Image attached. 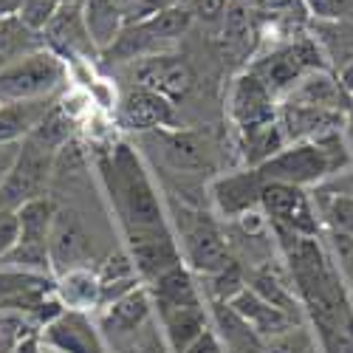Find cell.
I'll use <instances>...</instances> for the list:
<instances>
[{
  "mask_svg": "<svg viewBox=\"0 0 353 353\" xmlns=\"http://www.w3.org/2000/svg\"><path fill=\"white\" fill-rule=\"evenodd\" d=\"M82 17L97 51H108L125 28V14L116 0H82Z\"/></svg>",
  "mask_w": 353,
  "mask_h": 353,
  "instance_id": "obj_25",
  "label": "cell"
},
{
  "mask_svg": "<svg viewBox=\"0 0 353 353\" xmlns=\"http://www.w3.org/2000/svg\"><path fill=\"white\" fill-rule=\"evenodd\" d=\"M54 99L43 102H6L0 105V144H17L37 128Z\"/></svg>",
  "mask_w": 353,
  "mask_h": 353,
  "instance_id": "obj_26",
  "label": "cell"
},
{
  "mask_svg": "<svg viewBox=\"0 0 353 353\" xmlns=\"http://www.w3.org/2000/svg\"><path fill=\"white\" fill-rule=\"evenodd\" d=\"M277 125H280V130H283L288 144L311 141V139H319V136L345 130L347 128V113L316 108V105H303V102H291V99H280Z\"/></svg>",
  "mask_w": 353,
  "mask_h": 353,
  "instance_id": "obj_12",
  "label": "cell"
},
{
  "mask_svg": "<svg viewBox=\"0 0 353 353\" xmlns=\"http://www.w3.org/2000/svg\"><path fill=\"white\" fill-rule=\"evenodd\" d=\"M175 229H179V249H181V260L192 274L210 277L218 274L223 269L232 266V254L229 246L223 241V234L218 229V223L201 210L192 207H179L175 203Z\"/></svg>",
  "mask_w": 353,
  "mask_h": 353,
  "instance_id": "obj_5",
  "label": "cell"
},
{
  "mask_svg": "<svg viewBox=\"0 0 353 353\" xmlns=\"http://www.w3.org/2000/svg\"><path fill=\"white\" fill-rule=\"evenodd\" d=\"M144 139L159 147L161 161L179 175H210L215 172V144L207 133L184 128H161L144 133Z\"/></svg>",
  "mask_w": 353,
  "mask_h": 353,
  "instance_id": "obj_9",
  "label": "cell"
},
{
  "mask_svg": "<svg viewBox=\"0 0 353 353\" xmlns=\"http://www.w3.org/2000/svg\"><path fill=\"white\" fill-rule=\"evenodd\" d=\"M246 285H249L254 294H260V297L266 300V303H272L274 308L291 314L294 319H300V308H303V305H300V300H297V291H294L291 285H285L272 269L254 272Z\"/></svg>",
  "mask_w": 353,
  "mask_h": 353,
  "instance_id": "obj_28",
  "label": "cell"
},
{
  "mask_svg": "<svg viewBox=\"0 0 353 353\" xmlns=\"http://www.w3.org/2000/svg\"><path fill=\"white\" fill-rule=\"evenodd\" d=\"M325 353H353V334H345V336H336L331 342L322 345Z\"/></svg>",
  "mask_w": 353,
  "mask_h": 353,
  "instance_id": "obj_40",
  "label": "cell"
},
{
  "mask_svg": "<svg viewBox=\"0 0 353 353\" xmlns=\"http://www.w3.org/2000/svg\"><path fill=\"white\" fill-rule=\"evenodd\" d=\"M243 3H252V0H243Z\"/></svg>",
  "mask_w": 353,
  "mask_h": 353,
  "instance_id": "obj_44",
  "label": "cell"
},
{
  "mask_svg": "<svg viewBox=\"0 0 353 353\" xmlns=\"http://www.w3.org/2000/svg\"><path fill=\"white\" fill-rule=\"evenodd\" d=\"M99 170L105 190L113 201V210L125 226V238L170 229L161 198L150 181V172L128 141L113 144L99 159Z\"/></svg>",
  "mask_w": 353,
  "mask_h": 353,
  "instance_id": "obj_1",
  "label": "cell"
},
{
  "mask_svg": "<svg viewBox=\"0 0 353 353\" xmlns=\"http://www.w3.org/2000/svg\"><path fill=\"white\" fill-rule=\"evenodd\" d=\"M325 60H328L325 51H322V46L314 37H294V40L272 48L269 54H263L260 60H254L249 65V71L266 85L277 99H283L305 74L328 68Z\"/></svg>",
  "mask_w": 353,
  "mask_h": 353,
  "instance_id": "obj_6",
  "label": "cell"
},
{
  "mask_svg": "<svg viewBox=\"0 0 353 353\" xmlns=\"http://www.w3.org/2000/svg\"><path fill=\"white\" fill-rule=\"evenodd\" d=\"M260 192H263V179L254 167L218 175L210 184L215 210L229 221H238L241 215L260 210Z\"/></svg>",
  "mask_w": 353,
  "mask_h": 353,
  "instance_id": "obj_18",
  "label": "cell"
},
{
  "mask_svg": "<svg viewBox=\"0 0 353 353\" xmlns=\"http://www.w3.org/2000/svg\"><path fill=\"white\" fill-rule=\"evenodd\" d=\"M156 325H161L164 342L170 353H184L203 331L210 328V316L203 305H187V308H164L153 311Z\"/></svg>",
  "mask_w": 353,
  "mask_h": 353,
  "instance_id": "obj_22",
  "label": "cell"
},
{
  "mask_svg": "<svg viewBox=\"0 0 353 353\" xmlns=\"http://www.w3.org/2000/svg\"><path fill=\"white\" fill-rule=\"evenodd\" d=\"M277 105H280V99L249 68L234 77V82L229 88V119L234 122L238 133L274 122Z\"/></svg>",
  "mask_w": 353,
  "mask_h": 353,
  "instance_id": "obj_11",
  "label": "cell"
},
{
  "mask_svg": "<svg viewBox=\"0 0 353 353\" xmlns=\"http://www.w3.org/2000/svg\"><path fill=\"white\" fill-rule=\"evenodd\" d=\"M54 150L37 139L26 136L20 141L17 159L0 187V210H20L26 201L43 198L48 190V181L54 179Z\"/></svg>",
  "mask_w": 353,
  "mask_h": 353,
  "instance_id": "obj_7",
  "label": "cell"
},
{
  "mask_svg": "<svg viewBox=\"0 0 353 353\" xmlns=\"http://www.w3.org/2000/svg\"><path fill=\"white\" fill-rule=\"evenodd\" d=\"M34 32L32 28H26L17 14L12 17H0V68L14 63L17 57L34 51Z\"/></svg>",
  "mask_w": 353,
  "mask_h": 353,
  "instance_id": "obj_30",
  "label": "cell"
},
{
  "mask_svg": "<svg viewBox=\"0 0 353 353\" xmlns=\"http://www.w3.org/2000/svg\"><path fill=\"white\" fill-rule=\"evenodd\" d=\"M128 254L133 260L136 277L144 285L153 283L156 277H161L164 272H170L172 266L184 263L181 260V249H179V243H175V234L170 229L128 238Z\"/></svg>",
  "mask_w": 353,
  "mask_h": 353,
  "instance_id": "obj_17",
  "label": "cell"
},
{
  "mask_svg": "<svg viewBox=\"0 0 353 353\" xmlns=\"http://www.w3.org/2000/svg\"><path fill=\"white\" fill-rule=\"evenodd\" d=\"M91 257V241H88V232L82 229L79 218L74 212H60L57 210L51 234H48V260L51 269L57 272H68V269H79Z\"/></svg>",
  "mask_w": 353,
  "mask_h": 353,
  "instance_id": "obj_20",
  "label": "cell"
},
{
  "mask_svg": "<svg viewBox=\"0 0 353 353\" xmlns=\"http://www.w3.org/2000/svg\"><path fill=\"white\" fill-rule=\"evenodd\" d=\"M260 212L266 215L272 229H285L294 234H305V238H319L322 234L319 212L314 210L311 195L300 187L263 181Z\"/></svg>",
  "mask_w": 353,
  "mask_h": 353,
  "instance_id": "obj_8",
  "label": "cell"
},
{
  "mask_svg": "<svg viewBox=\"0 0 353 353\" xmlns=\"http://www.w3.org/2000/svg\"><path fill=\"white\" fill-rule=\"evenodd\" d=\"M20 3H23V0H0V17H12V14H17Z\"/></svg>",
  "mask_w": 353,
  "mask_h": 353,
  "instance_id": "obj_42",
  "label": "cell"
},
{
  "mask_svg": "<svg viewBox=\"0 0 353 353\" xmlns=\"http://www.w3.org/2000/svg\"><path fill=\"white\" fill-rule=\"evenodd\" d=\"M184 353H226V350H223V342H221L218 331L215 328H207Z\"/></svg>",
  "mask_w": 353,
  "mask_h": 353,
  "instance_id": "obj_38",
  "label": "cell"
},
{
  "mask_svg": "<svg viewBox=\"0 0 353 353\" xmlns=\"http://www.w3.org/2000/svg\"><path fill=\"white\" fill-rule=\"evenodd\" d=\"M43 342L57 353H108L97 322L82 311H60L51 316L43 328Z\"/></svg>",
  "mask_w": 353,
  "mask_h": 353,
  "instance_id": "obj_14",
  "label": "cell"
},
{
  "mask_svg": "<svg viewBox=\"0 0 353 353\" xmlns=\"http://www.w3.org/2000/svg\"><path fill=\"white\" fill-rule=\"evenodd\" d=\"M116 119H119V125L125 130H133V133H141V136L161 130V128H179L172 102H167L164 97L147 91V88H139V85H133L130 91L119 99Z\"/></svg>",
  "mask_w": 353,
  "mask_h": 353,
  "instance_id": "obj_16",
  "label": "cell"
},
{
  "mask_svg": "<svg viewBox=\"0 0 353 353\" xmlns=\"http://www.w3.org/2000/svg\"><path fill=\"white\" fill-rule=\"evenodd\" d=\"M54 300L60 303L63 311H82L94 314L102 308V283L97 269H68L54 283Z\"/></svg>",
  "mask_w": 353,
  "mask_h": 353,
  "instance_id": "obj_21",
  "label": "cell"
},
{
  "mask_svg": "<svg viewBox=\"0 0 353 353\" xmlns=\"http://www.w3.org/2000/svg\"><path fill=\"white\" fill-rule=\"evenodd\" d=\"M203 291H207V297L210 303H229L234 294L243 291L246 288V280H243V272L238 263H232L229 269L218 272V274H210V277H203Z\"/></svg>",
  "mask_w": 353,
  "mask_h": 353,
  "instance_id": "obj_33",
  "label": "cell"
},
{
  "mask_svg": "<svg viewBox=\"0 0 353 353\" xmlns=\"http://www.w3.org/2000/svg\"><path fill=\"white\" fill-rule=\"evenodd\" d=\"M74 128H77V122L63 110L60 102H54V105L46 110L43 119L37 122V128L28 133V136L37 139V141L46 144V147H51V150L57 153L63 144H68V141L74 139Z\"/></svg>",
  "mask_w": 353,
  "mask_h": 353,
  "instance_id": "obj_29",
  "label": "cell"
},
{
  "mask_svg": "<svg viewBox=\"0 0 353 353\" xmlns=\"http://www.w3.org/2000/svg\"><path fill=\"white\" fill-rule=\"evenodd\" d=\"M17 150H20V141L17 144H0V187H3L6 175H9V170L17 159Z\"/></svg>",
  "mask_w": 353,
  "mask_h": 353,
  "instance_id": "obj_39",
  "label": "cell"
},
{
  "mask_svg": "<svg viewBox=\"0 0 353 353\" xmlns=\"http://www.w3.org/2000/svg\"><path fill=\"white\" fill-rule=\"evenodd\" d=\"M226 305L238 314L243 325L254 336H260L263 342H272V339H277V336H283V334H288V331H294L300 325V319H294L291 314L274 308L272 303L263 300L260 294H254L249 285L234 294Z\"/></svg>",
  "mask_w": 353,
  "mask_h": 353,
  "instance_id": "obj_19",
  "label": "cell"
},
{
  "mask_svg": "<svg viewBox=\"0 0 353 353\" xmlns=\"http://www.w3.org/2000/svg\"><path fill=\"white\" fill-rule=\"evenodd\" d=\"M305 3V12L314 14L316 20H325V23H339L350 6H353V0H303Z\"/></svg>",
  "mask_w": 353,
  "mask_h": 353,
  "instance_id": "obj_35",
  "label": "cell"
},
{
  "mask_svg": "<svg viewBox=\"0 0 353 353\" xmlns=\"http://www.w3.org/2000/svg\"><path fill=\"white\" fill-rule=\"evenodd\" d=\"M192 9L175 3V6H164L153 14H147L136 23H125L119 40H116L108 54L116 60H144V57H156V54H167V48L184 37L192 26Z\"/></svg>",
  "mask_w": 353,
  "mask_h": 353,
  "instance_id": "obj_3",
  "label": "cell"
},
{
  "mask_svg": "<svg viewBox=\"0 0 353 353\" xmlns=\"http://www.w3.org/2000/svg\"><path fill=\"white\" fill-rule=\"evenodd\" d=\"M249 6L260 14H272V17H303V14H308L303 0H252Z\"/></svg>",
  "mask_w": 353,
  "mask_h": 353,
  "instance_id": "obj_36",
  "label": "cell"
},
{
  "mask_svg": "<svg viewBox=\"0 0 353 353\" xmlns=\"http://www.w3.org/2000/svg\"><path fill=\"white\" fill-rule=\"evenodd\" d=\"M43 43L48 46V51H54L57 57H71V60H88V57L97 54V46L91 40L85 28V17H82V0L77 3H65L57 9V14L46 23L43 28Z\"/></svg>",
  "mask_w": 353,
  "mask_h": 353,
  "instance_id": "obj_15",
  "label": "cell"
},
{
  "mask_svg": "<svg viewBox=\"0 0 353 353\" xmlns=\"http://www.w3.org/2000/svg\"><path fill=\"white\" fill-rule=\"evenodd\" d=\"M339 77V85H342V91L353 99V60H347L345 65H342V71L336 74Z\"/></svg>",
  "mask_w": 353,
  "mask_h": 353,
  "instance_id": "obj_41",
  "label": "cell"
},
{
  "mask_svg": "<svg viewBox=\"0 0 353 353\" xmlns=\"http://www.w3.org/2000/svg\"><path fill=\"white\" fill-rule=\"evenodd\" d=\"M136 85L147 88L159 97H164L167 102H179L184 99L192 85H195V74L190 68V63L179 54H156V57H144L136 65Z\"/></svg>",
  "mask_w": 353,
  "mask_h": 353,
  "instance_id": "obj_13",
  "label": "cell"
},
{
  "mask_svg": "<svg viewBox=\"0 0 353 353\" xmlns=\"http://www.w3.org/2000/svg\"><path fill=\"white\" fill-rule=\"evenodd\" d=\"M350 167H353V147L345 130H339L311 141L285 144L277 156H272L266 164H260L257 172L263 181H277V184L308 190L334 179V175L347 172Z\"/></svg>",
  "mask_w": 353,
  "mask_h": 353,
  "instance_id": "obj_2",
  "label": "cell"
},
{
  "mask_svg": "<svg viewBox=\"0 0 353 353\" xmlns=\"http://www.w3.org/2000/svg\"><path fill=\"white\" fill-rule=\"evenodd\" d=\"M51 353H57V350H51Z\"/></svg>",
  "mask_w": 353,
  "mask_h": 353,
  "instance_id": "obj_45",
  "label": "cell"
},
{
  "mask_svg": "<svg viewBox=\"0 0 353 353\" xmlns=\"http://www.w3.org/2000/svg\"><path fill=\"white\" fill-rule=\"evenodd\" d=\"M17 234H20L17 212H12V210H0V260H3V257L14 249Z\"/></svg>",
  "mask_w": 353,
  "mask_h": 353,
  "instance_id": "obj_37",
  "label": "cell"
},
{
  "mask_svg": "<svg viewBox=\"0 0 353 353\" xmlns=\"http://www.w3.org/2000/svg\"><path fill=\"white\" fill-rule=\"evenodd\" d=\"M153 300V311H164V308H187V305H203V294L195 283V274L179 263L170 272H164L161 277H156L153 283H147Z\"/></svg>",
  "mask_w": 353,
  "mask_h": 353,
  "instance_id": "obj_23",
  "label": "cell"
},
{
  "mask_svg": "<svg viewBox=\"0 0 353 353\" xmlns=\"http://www.w3.org/2000/svg\"><path fill=\"white\" fill-rule=\"evenodd\" d=\"M65 6L63 0H23L20 9H17V20L26 26V28H32L34 34H40L46 23L57 14V9Z\"/></svg>",
  "mask_w": 353,
  "mask_h": 353,
  "instance_id": "obj_34",
  "label": "cell"
},
{
  "mask_svg": "<svg viewBox=\"0 0 353 353\" xmlns=\"http://www.w3.org/2000/svg\"><path fill=\"white\" fill-rule=\"evenodd\" d=\"M322 234L328 241V254H331L336 274L342 277L345 288L353 291V238L342 232H331V229H322Z\"/></svg>",
  "mask_w": 353,
  "mask_h": 353,
  "instance_id": "obj_32",
  "label": "cell"
},
{
  "mask_svg": "<svg viewBox=\"0 0 353 353\" xmlns=\"http://www.w3.org/2000/svg\"><path fill=\"white\" fill-rule=\"evenodd\" d=\"M350 147H353V128H350Z\"/></svg>",
  "mask_w": 353,
  "mask_h": 353,
  "instance_id": "obj_43",
  "label": "cell"
},
{
  "mask_svg": "<svg viewBox=\"0 0 353 353\" xmlns=\"http://www.w3.org/2000/svg\"><path fill=\"white\" fill-rule=\"evenodd\" d=\"M150 316H153L150 291H147V285H136L128 294H122V297H116L99 308L97 328H99L105 342L110 336L113 342L130 345L139 336V331L150 322Z\"/></svg>",
  "mask_w": 353,
  "mask_h": 353,
  "instance_id": "obj_10",
  "label": "cell"
},
{
  "mask_svg": "<svg viewBox=\"0 0 353 353\" xmlns=\"http://www.w3.org/2000/svg\"><path fill=\"white\" fill-rule=\"evenodd\" d=\"M65 63L48 48H34L0 68V105L43 102L65 85Z\"/></svg>",
  "mask_w": 353,
  "mask_h": 353,
  "instance_id": "obj_4",
  "label": "cell"
},
{
  "mask_svg": "<svg viewBox=\"0 0 353 353\" xmlns=\"http://www.w3.org/2000/svg\"><path fill=\"white\" fill-rule=\"evenodd\" d=\"M285 144H288V141H285V136H283L277 119L269 122V125H260V128H254V130L241 133L243 159H246V164L254 167V170H257L260 164H266L272 156H277Z\"/></svg>",
  "mask_w": 353,
  "mask_h": 353,
  "instance_id": "obj_27",
  "label": "cell"
},
{
  "mask_svg": "<svg viewBox=\"0 0 353 353\" xmlns=\"http://www.w3.org/2000/svg\"><path fill=\"white\" fill-rule=\"evenodd\" d=\"M291 102H303V105H316V108H328V110H350V97L342 91L339 77L331 68H322V71H311L305 74L291 91L283 97Z\"/></svg>",
  "mask_w": 353,
  "mask_h": 353,
  "instance_id": "obj_24",
  "label": "cell"
},
{
  "mask_svg": "<svg viewBox=\"0 0 353 353\" xmlns=\"http://www.w3.org/2000/svg\"><path fill=\"white\" fill-rule=\"evenodd\" d=\"M316 212L322 215V229L342 232L353 238V195H331L319 203Z\"/></svg>",
  "mask_w": 353,
  "mask_h": 353,
  "instance_id": "obj_31",
  "label": "cell"
}]
</instances>
